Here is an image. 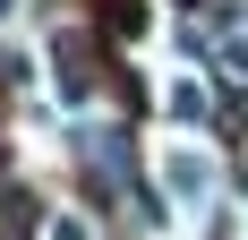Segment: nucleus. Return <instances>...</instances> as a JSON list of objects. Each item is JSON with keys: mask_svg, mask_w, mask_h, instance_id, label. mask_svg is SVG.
<instances>
[{"mask_svg": "<svg viewBox=\"0 0 248 240\" xmlns=\"http://www.w3.org/2000/svg\"><path fill=\"white\" fill-rule=\"evenodd\" d=\"M171 180H180L188 197H197V189H205V163H197V154H171Z\"/></svg>", "mask_w": 248, "mask_h": 240, "instance_id": "nucleus-1", "label": "nucleus"}]
</instances>
